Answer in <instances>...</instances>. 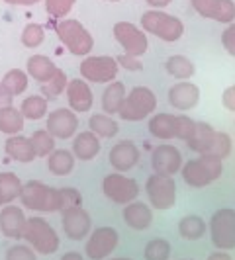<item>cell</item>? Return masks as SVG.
<instances>
[{
  "label": "cell",
  "instance_id": "c3c4849f",
  "mask_svg": "<svg viewBox=\"0 0 235 260\" xmlns=\"http://www.w3.org/2000/svg\"><path fill=\"white\" fill-rule=\"evenodd\" d=\"M208 260H233V258L227 254V250H218V252H212L208 256Z\"/></svg>",
  "mask_w": 235,
  "mask_h": 260
},
{
  "label": "cell",
  "instance_id": "d6a6232c",
  "mask_svg": "<svg viewBox=\"0 0 235 260\" xmlns=\"http://www.w3.org/2000/svg\"><path fill=\"white\" fill-rule=\"evenodd\" d=\"M165 69L170 77L179 78V80H186L194 75V65L190 59H186L184 55H172L167 59L165 63Z\"/></svg>",
  "mask_w": 235,
  "mask_h": 260
},
{
  "label": "cell",
  "instance_id": "f6af8a7d",
  "mask_svg": "<svg viewBox=\"0 0 235 260\" xmlns=\"http://www.w3.org/2000/svg\"><path fill=\"white\" fill-rule=\"evenodd\" d=\"M116 61H118V65H122L124 69H128V71H141V69H143V63L139 61V57H131L128 53L120 55Z\"/></svg>",
  "mask_w": 235,
  "mask_h": 260
},
{
  "label": "cell",
  "instance_id": "30bf717a",
  "mask_svg": "<svg viewBox=\"0 0 235 260\" xmlns=\"http://www.w3.org/2000/svg\"><path fill=\"white\" fill-rule=\"evenodd\" d=\"M102 192L114 204L128 206V204H131L139 196V184L135 182L133 178H128V176H122L120 172H114V174L104 176Z\"/></svg>",
  "mask_w": 235,
  "mask_h": 260
},
{
  "label": "cell",
  "instance_id": "44dd1931",
  "mask_svg": "<svg viewBox=\"0 0 235 260\" xmlns=\"http://www.w3.org/2000/svg\"><path fill=\"white\" fill-rule=\"evenodd\" d=\"M27 75L32 78H36L39 84H47V82H51L53 78L57 77V73L61 71L59 67H55L49 57H45V55H34V57H30L27 59Z\"/></svg>",
  "mask_w": 235,
  "mask_h": 260
},
{
  "label": "cell",
  "instance_id": "9a60e30c",
  "mask_svg": "<svg viewBox=\"0 0 235 260\" xmlns=\"http://www.w3.org/2000/svg\"><path fill=\"white\" fill-rule=\"evenodd\" d=\"M151 167L155 170V174L172 176L183 169V155L172 145H159L151 153Z\"/></svg>",
  "mask_w": 235,
  "mask_h": 260
},
{
  "label": "cell",
  "instance_id": "4fadbf2b",
  "mask_svg": "<svg viewBox=\"0 0 235 260\" xmlns=\"http://www.w3.org/2000/svg\"><path fill=\"white\" fill-rule=\"evenodd\" d=\"M114 38L124 47V51L131 57H141L147 51V38L145 34L130 22H118L114 26Z\"/></svg>",
  "mask_w": 235,
  "mask_h": 260
},
{
  "label": "cell",
  "instance_id": "8fae6325",
  "mask_svg": "<svg viewBox=\"0 0 235 260\" xmlns=\"http://www.w3.org/2000/svg\"><path fill=\"white\" fill-rule=\"evenodd\" d=\"M80 75L89 82H98V84L114 82L118 77V61L114 57H108V55L86 57L80 63Z\"/></svg>",
  "mask_w": 235,
  "mask_h": 260
},
{
  "label": "cell",
  "instance_id": "bcb514c9",
  "mask_svg": "<svg viewBox=\"0 0 235 260\" xmlns=\"http://www.w3.org/2000/svg\"><path fill=\"white\" fill-rule=\"evenodd\" d=\"M222 104H223V108H227V110L235 112V86H229L227 90L223 92Z\"/></svg>",
  "mask_w": 235,
  "mask_h": 260
},
{
  "label": "cell",
  "instance_id": "7c38bea8",
  "mask_svg": "<svg viewBox=\"0 0 235 260\" xmlns=\"http://www.w3.org/2000/svg\"><path fill=\"white\" fill-rule=\"evenodd\" d=\"M118 243H120L118 231L114 227L104 225V227H98L96 231H92L91 239L86 241L84 252H86L89 260H104L116 250Z\"/></svg>",
  "mask_w": 235,
  "mask_h": 260
},
{
  "label": "cell",
  "instance_id": "9c48e42d",
  "mask_svg": "<svg viewBox=\"0 0 235 260\" xmlns=\"http://www.w3.org/2000/svg\"><path fill=\"white\" fill-rule=\"evenodd\" d=\"M145 192L149 198V204L155 209L167 211L177 202V184L167 174H153L147 178Z\"/></svg>",
  "mask_w": 235,
  "mask_h": 260
},
{
  "label": "cell",
  "instance_id": "f5cc1de1",
  "mask_svg": "<svg viewBox=\"0 0 235 260\" xmlns=\"http://www.w3.org/2000/svg\"><path fill=\"white\" fill-rule=\"evenodd\" d=\"M61 260H84V258H82L78 252H67V254Z\"/></svg>",
  "mask_w": 235,
  "mask_h": 260
},
{
  "label": "cell",
  "instance_id": "603a6c76",
  "mask_svg": "<svg viewBox=\"0 0 235 260\" xmlns=\"http://www.w3.org/2000/svg\"><path fill=\"white\" fill-rule=\"evenodd\" d=\"M4 151H6V155L14 158V160H18V162H32L34 158H36V149H34V145H32V139H27V137H22V135H12V137H8L6 139V143H4Z\"/></svg>",
  "mask_w": 235,
  "mask_h": 260
},
{
  "label": "cell",
  "instance_id": "f1b7e54d",
  "mask_svg": "<svg viewBox=\"0 0 235 260\" xmlns=\"http://www.w3.org/2000/svg\"><path fill=\"white\" fill-rule=\"evenodd\" d=\"M24 119L20 110H16L14 106L2 108L0 110V131L6 135H18V131L24 129Z\"/></svg>",
  "mask_w": 235,
  "mask_h": 260
},
{
  "label": "cell",
  "instance_id": "681fc988",
  "mask_svg": "<svg viewBox=\"0 0 235 260\" xmlns=\"http://www.w3.org/2000/svg\"><path fill=\"white\" fill-rule=\"evenodd\" d=\"M190 2H192V6H194L196 12L200 14L202 10H204V8H206V6H208L210 2H212V0H190Z\"/></svg>",
  "mask_w": 235,
  "mask_h": 260
},
{
  "label": "cell",
  "instance_id": "7bdbcfd3",
  "mask_svg": "<svg viewBox=\"0 0 235 260\" xmlns=\"http://www.w3.org/2000/svg\"><path fill=\"white\" fill-rule=\"evenodd\" d=\"M61 194H63V211L69 208H77L82 202V196L77 188H61Z\"/></svg>",
  "mask_w": 235,
  "mask_h": 260
},
{
  "label": "cell",
  "instance_id": "d590c367",
  "mask_svg": "<svg viewBox=\"0 0 235 260\" xmlns=\"http://www.w3.org/2000/svg\"><path fill=\"white\" fill-rule=\"evenodd\" d=\"M30 139H32V145H34L38 156H49L55 151V137L47 129L34 131V135Z\"/></svg>",
  "mask_w": 235,
  "mask_h": 260
},
{
  "label": "cell",
  "instance_id": "3957f363",
  "mask_svg": "<svg viewBox=\"0 0 235 260\" xmlns=\"http://www.w3.org/2000/svg\"><path fill=\"white\" fill-rule=\"evenodd\" d=\"M196 121L188 116H170V114H157L149 119V133L157 139H183L194 133Z\"/></svg>",
  "mask_w": 235,
  "mask_h": 260
},
{
  "label": "cell",
  "instance_id": "5b68a950",
  "mask_svg": "<svg viewBox=\"0 0 235 260\" xmlns=\"http://www.w3.org/2000/svg\"><path fill=\"white\" fill-rule=\"evenodd\" d=\"M141 27L163 41H177L183 38L184 24L177 18L161 10H147L141 16Z\"/></svg>",
  "mask_w": 235,
  "mask_h": 260
},
{
  "label": "cell",
  "instance_id": "836d02e7",
  "mask_svg": "<svg viewBox=\"0 0 235 260\" xmlns=\"http://www.w3.org/2000/svg\"><path fill=\"white\" fill-rule=\"evenodd\" d=\"M0 192L4 196L6 204L14 202L22 194V182L14 172H0Z\"/></svg>",
  "mask_w": 235,
  "mask_h": 260
},
{
  "label": "cell",
  "instance_id": "4dcf8cb0",
  "mask_svg": "<svg viewBox=\"0 0 235 260\" xmlns=\"http://www.w3.org/2000/svg\"><path fill=\"white\" fill-rule=\"evenodd\" d=\"M89 129L94 133V135H98L100 139H110V137H114L120 127H118V123L112 119V117L108 116H102V114H94L91 116L89 119Z\"/></svg>",
  "mask_w": 235,
  "mask_h": 260
},
{
  "label": "cell",
  "instance_id": "ab89813d",
  "mask_svg": "<svg viewBox=\"0 0 235 260\" xmlns=\"http://www.w3.org/2000/svg\"><path fill=\"white\" fill-rule=\"evenodd\" d=\"M229 153H231V139H229V135L218 131L208 155H214V156H218V158H225Z\"/></svg>",
  "mask_w": 235,
  "mask_h": 260
},
{
  "label": "cell",
  "instance_id": "52a82bcc",
  "mask_svg": "<svg viewBox=\"0 0 235 260\" xmlns=\"http://www.w3.org/2000/svg\"><path fill=\"white\" fill-rule=\"evenodd\" d=\"M59 39L63 41L69 51L73 55H86L92 51V45H94V39H92L91 31L82 26L77 20H65V22H59L55 27Z\"/></svg>",
  "mask_w": 235,
  "mask_h": 260
},
{
  "label": "cell",
  "instance_id": "cb8c5ba5",
  "mask_svg": "<svg viewBox=\"0 0 235 260\" xmlns=\"http://www.w3.org/2000/svg\"><path fill=\"white\" fill-rule=\"evenodd\" d=\"M216 133L218 131L214 129L212 125L204 123V121H198L194 127V133L188 137L186 145H188L190 151H196L200 155H208L210 149H212V143L216 139Z\"/></svg>",
  "mask_w": 235,
  "mask_h": 260
},
{
  "label": "cell",
  "instance_id": "1f68e13d",
  "mask_svg": "<svg viewBox=\"0 0 235 260\" xmlns=\"http://www.w3.org/2000/svg\"><path fill=\"white\" fill-rule=\"evenodd\" d=\"M47 102H49V100H47L45 96L32 94V96H27L26 100L22 102L20 112H22V116L26 117V119L36 121V119H41V117L47 114Z\"/></svg>",
  "mask_w": 235,
  "mask_h": 260
},
{
  "label": "cell",
  "instance_id": "5bb4252c",
  "mask_svg": "<svg viewBox=\"0 0 235 260\" xmlns=\"http://www.w3.org/2000/svg\"><path fill=\"white\" fill-rule=\"evenodd\" d=\"M61 223H63V231L71 241H82L86 239V235L92 229V219L86 213V209L80 206L77 208H69L61 211Z\"/></svg>",
  "mask_w": 235,
  "mask_h": 260
},
{
  "label": "cell",
  "instance_id": "816d5d0a",
  "mask_svg": "<svg viewBox=\"0 0 235 260\" xmlns=\"http://www.w3.org/2000/svg\"><path fill=\"white\" fill-rule=\"evenodd\" d=\"M151 6H155V8H161V6H167L170 0H147Z\"/></svg>",
  "mask_w": 235,
  "mask_h": 260
},
{
  "label": "cell",
  "instance_id": "e575fe53",
  "mask_svg": "<svg viewBox=\"0 0 235 260\" xmlns=\"http://www.w3.org/2000/svg\"><path fill=\"white\" fill-rule=\"evenodd\" d=\"M2 84L6 86V90L10 92L12 96H20V94H24L27 88V75L22 69H12V71H8V73L4 75Z\"/></svg>",
  "mask_w": 235,
  "mask_h": 260
},
{
  "label": "cell",
  "instance_id": "7a4b0ae2",
  "mask_svg": "<svg viewBox=\"0 0 235 260\" xmlns=\"http://www.w3.org/2000/svg\"><path fill=\"white\" fill-rule=\"evenodd\" d=\"M222 158L214 155H200L198 158H192L183 165V178L192 188H204L216 182L222 176Z\"/></svg>",
  "mask_w": 235,
  "mask_h": 260
},
{
  "label": "cell",
  "instance_id": "9f6ffc18",
  "mask_svg": "<svg viewBox=\"0 0 235 260\" xmlns=\"http://www.w3.org/2000/svg\"><path fill=\"white\" fill-rule=\"evenodd\" d=\"M110 2H118V0H110Z\"/></svg>",
  "mask_w": 235,
  "mask_h": 260
},
{
  "label": "cell",
  "instance_id": "60d3db41",
  "mask_svg": "<svg viewBox=\"0 0 235 260\" xmlns=\"http://www.w3.org/2000/svg\"><path fill=\"white\" fill-rule=\"evenodd\" d=\"M77 0H45V8L53 18H65Z\"/></svg>",
  "mask_w": 235,
  "mask_h": 260
},
{
  "label": "cell",
  "instance_id": "2e32d148",
  "mask_svg": "<svg viewBox=\"0 0 235 260\" xmlns=\"http://www.w3.org/2000/svg\"><path fill=\"white\" fill-rule=\"evenodd\" d=\"M78 127V117L69 108H59L47 117V131L55 139H71Z\"/></svg>",
  "mask_w": 235,
  "mask_h": 260
},
{
  "label": "cell",
  "instance_id": "ac0fdd59",
  "mask_svg": "<svg viewBox=\"0 0 235 260\" xmlns=\"http://www.w3.org/2000/svg\"><path fill=\"white\" fill-rule=\"evenodd\" d=\"M27 219L24 209L18 206H6L0 211V231L10 239H24Z\"/></svg>",
  "mask_w": 235,
  "mask_h": 260
},
{
  "label": "cell",
  "instance_id": "4316f807",
  "mask_svg": "<svg viewBox=\"0 0 235 260\" xmlns=\"http://www.w3.org/2000/svg\"><path fill=\"white\" fill-rule=\"evenodd\" d=\"M200 16L212 18V20L222 22V24H229L235 20V2L233 0H212L200 12Z\"/></svg>",
  "mask_w": 235,
  "mask_h": 260
},
{
  "label": "cell",
  "instance_id": "11a10c76",
  "mask_svg": "<svg viewBox=\"0 0 235 260\" xmlns=\"http://www.w3.org/2000/svg\"><path fill=\"white\" fill-rule=\"evenodd\" d=\"M110 260H131V258H110Z\"/></svg>",
  "mask_w": 235,
  "mask_h": 260
},
{
  "label": "cell",
  "instance_id": "6da1fadb",
  "mask_svg": "<svg viewBox=\"0 0 235 260\" xmlns=\"http://www.w3.org/2000/svg\"><path fill=\"white\" fill-rule=\"evenodd\" d=\"M22 206L32 211H63V194L61 188H51L39 180H30L22 186Z\"/></svg>",
  "mask_w": 235,
  "mask_h": 260
},
{
  "label": "cell",
  "instance_id": "8992f818",
  "mask_svg": "<svg viewBox=\"0 0 235 260\" xmlns=\"http://www.w3.org/2000/svg\"><path fill=\"white\" fill-rule=\"evenodd\" d=\"M24 239L30 243V247L39 254H53L59 248V235L55 233L49 221L43 217H30L26 225Z\"/></svg>",
  "mask_w": 235,
  "mask_h": 260
},
{
  "label": "cell",
  "instance_id": "f907efd6",
  "mask_svg": "<svg viewBox=\"0 0 235 260\" xmlns=\"http://www.w3.org/2000/svg\"><path fill=\"white\" fill-rule=\"evenodd\" d=\"M4 2L14 4V6H32V4H36L39 0H4Z\"/></svg>",
  "mask_w": 235,
  "mask_h": 260
},
{
  "label": "cell",
  "instance_id": "7dc6e473",
  "mask_svg": "<svg viewBox=\"0 0 235 260\" xmlns=\"http://www.w3.org/2000/svg\"><path fill=\"white\" fill-rule=\"evenodd\" d=\"M12 94L6 90V86L2 84V80H0V110L2 108H8V106H12Z\"/></svg>",
  "mask_w": 235,
  "mask_h": 260
},
{
  "label": "cell",
  "instance_id": "db71d44e",
  "mask_svg": "<svg viewBox=\"0 0 235 260\" xmlns=\"http://www.w3.org/2000/svg\"><path fill=\"white\" fill-rule=\"evenodd\" d=\"M0 206H8L6 200H4V196H2V192H0Z\"/></svg>",
  "mask_w": 235,
  "mask_h": 260
},
{
  "label": "cell",
  "instance_id": "ffe728a7",
  "mask_svg": "<svg viewBox=\"0 0 235 260\" xmlns=\"http://www.w3.org/2000/svg\"><path fill=\"white\" fill-rule=\"evenodd\" d=\"M200 102V88L192 82H179L169 90V104L181 112L192 110Z\"/></svg>",
  "mask_w": 235,
  "mask_h": 260
},
{
  "label": "cell",
  "instance_id": "b9f144b4",
  "mask_svg": "<svg viewBox=\"0 0 235 260\" xmlns=\"http://www.w3.org/2000/svg\"><path fill=\"white\" fill-rule=\"evenodd\" d=\"M6 260H38L36 250L26 245H14L6 250Z\"/></svg>",
  "mask_w": 235,
  "mask_h": 260
},
{
  "label": "cell",
  "instance_id": "277c9868",
  "mask_svg": "<svg viewBox=\"0 0 235 260\" xmlns=\"http://www.w3.org/2000/svg\"><path fill=\"white\" fill-rule=\"evenodd\" d=\"M157 108V96L147 86H135L130 94H126V100L120 108L118 116L126 121H141L151 116Z\"/></svg>",
  "mask_w": 235,
  "mask_h": 260
},
{
  "label": "cell",
  "instance_id": "e0dca14e",
  "mask_svg": "<svg viewBox=\"0 0 235 260\" xmlns=\"http://www.w3.org/2000/svg\"><path fill=\"white\" fill-rule=\"evenodd\" d=\"M108 160L116 172H128L139 162V149L133 141H120L110 149Z\"/></svg>",
  "mask_w": 235,
  "mask_h": 260
},
{
  "label": "cell",
  "instance_id": "f35d334b",
  "mask_svg": "<svg viewBox=\"0 0 235 260\" xmlns=\"http://www.w3.org/2000/svg\"><path fill=\"white\" fill-rule=\"evenodd\" d=\"M43 39H45V31H43V27L39 26V24H27L24 27V31H22V43L26 47H30V49L41 45Z\"/></svg>",
  "mask_w": 235,
  "mask_h": 260
},
{
  "label": "cell",
  "instance_id": "8d00e7d4",
  "mask_svg": "<svg viewBox=\"0 0 235 260\" xmlns=\"http://www.w3.org/2000/svg\"><path fill=\"white\" fill-rule=\"evenodd\" d=\"M145 260H169L170 245L167 239H153L145 247Z\"/></svg>",
  "mask_w": 235,
  "mask_h": 260
},
{
  "label": "cell",
  "instance_id": "f546056e",
  "mask_svg": "<svg viewBox=\"0 0 235 260\" xmlns=\"http://www.w3.org/2000/svg\"><path fill=\"white\" fill-rule=\"evenodd\" d=\"M206 221L198 215H186L179 221V233L186 241H198L206 233Z\"/></svg>",
  "mask_w": 235,
  "mask_h": 260
},
{
  "label": "cell",
  "instance_id": "7402d4cb",
  "mask_svg": "<svg viewBox=\"0 0 235 260\" xmlns=\"http://www.w3.org/2000/svg\"><path fill=\"white\" fill-rule=\"evenodd\" d=\"M124 221L133 231H145L153 221V211L143 202H131L124 209Z\"/></svg>",
  "mask_w": 235,
  "mask_h": 260
},
{
  "label": "cell",
  "instance_id": "83f0119b",
  "mask_svg": "<svg viewBox=\"0 0 235 260\" xmlns=\"http://www.w3.org/2000/svg\"><path fill=\"white\" fill-rule=\"evenodd\" d=\"M47 169L55 176H67L75 169V155L67 149H55L47 156Z\"/></svg>",
  "mask_w": 235,
  "mask_h": 260
},
{
  "label": "cell",
  "instance_id": "484cf974",
  "mask_svg": "<svg viewBox=\"0 0 235 260\" xmlns=\"http://www.w3.org/2000/svg\"><path fill=\"white\" fill-rule=\"evenodd\" d=\"M126 100V86L120 82V80H114L106 86L104 94H102V110L108 116H114L120 112V108Z\"/></svg>",
  "mask_w": 235,
  "mask_h": 260
},
{
  "label": "cell",
  "instance_id": "ee69618b",
  "mask_svg": "<svg viewBox=\"0 0 235 260\" xmlns=\"http://www.w3.org/2000/svg\"><path fill=\"white\" fill-rule=\"evenodd\" d=\"M222 43H223V47H225V51L235 57V22L223 29Z\"/></svg>",
  "mask_w": 235,
  "mask_h": 260
},
{
  "label": "cell",
  "instance_id": "d6986e66",
  "mask_svg": "<svg viewBox=\"0 0 235 260\" xmlns=\"http://www.w3.org/2000/svg\"><path fill=\"white\" fill-rule=\"evenodd\" d=\"M67 102L71 106L73 112L84 114L89 112L94 104V96H92L91 86L86 84L84 78H73L67 86Z\"/></svg>",
  "mask_w": 235,
  "mask_h": 260
},
{
  "label": "cell",
  "instance_id": "ba28073f",
  "mask_svg": "<svg viewBox=\"0 0 235 260\" xmlns=\"http://www.w3.org/2000/svg\"><path fill=\"white\" fill-rule=\"evenodd\" d=\"M210 237L220 250L235 248V209H218L210 219Z\"/></svg>",
  "mask_w": 235,
  "mask_h": 260
},
{
  "label": "cell",
  "instance_id": "74e56055",
  "mask_svg": "<svg viewBox=\"0 0 235 260\" xmlns=\"http://www.w3.org/2000/svg\"><path fill=\"white\" fill-rule=\"evenodd\" d=\"M67 86H69L67 75L63 73V71H59V73H57V77L53 78L51 82H47V84H41V96H45L47 100H51V98H57L61 92L67 90Z\"/></svg>",
  "mask_w": 235,
  "mask_h": 260
},
{
  "label": "cell",
  "instance_id": "d4e9b609",
  "mask_svg": "<svg viewBox=\"0 0 235 260\" xmlns=\"http://www.w3.org/2000/svg\"><path fill=\"white\" fill-rule=\"evenodd\" d=\"M100 153V137L94 135L92 131L78 133L73 141V155L80 160H92Z\"/></svg>",
  "mask_w": 235,
  "mask_h": 260
}]
</instances>
